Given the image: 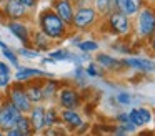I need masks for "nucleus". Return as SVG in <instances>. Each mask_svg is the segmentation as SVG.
<instances>
[{"label": "nucleus", "mask_w": 155, "mask_h": 136, "mask_svg": "<svg viewBox=\"0 0 155 136\" xmlns=\"http://www.w3.org/2000/svg\"><path fill=\"white\" fill-rule=\"evenodd\" d=\"M88 126H90V125H88V123H85V121H84V123H82V125L78 126L77 129H75L74 133H75V134H78V136H82V134H84L85 131H88Z\"/></svg>", "instance_id": "c9c22d12"}, {"label": "nucleus", "mask_w": 155, "mask_h": 136, "mask_svg": "<svg viewBox=\"0 0 155 136\" xmlns=\"http://www.w3.org/2000/svg\"><path fill=\"white\" fill-rule=\"evenodd\" d=\"M40 62H42V65H55V62H54V60H50L48 56H44Z\"/></svg>", "instance_id": "a19ab883"}, {"label": "nucleus", "mask_w": 155, "mask_h": 136, "mask_svg": "<svg viewBox=\"0 0 155 136\" xmlns=\"http://www.w3.org/2000/svg\"><path fill=\"white\" fill-rule=\"evenodd\" d=\"M0 136H5V133H4V131H0Z\"/></svg>", "instance_id": "a18cd8bd"}, {"label": "nucleus", "mask_w": 155, "mask_h": 136, "mask_svg": "<svg viewBox=\"0 0 155 136\" xmlns=\"http://www.w3.org/2000/svg\"><path fill=\"white\" fill-rule=\"evenodd\" d=\"M104 20V25L107 28V32L110 35H114L115 38H128L134 33V23L132 18H128L127 15H124L118 10H114L112 13H108Z\"/></svg>", "instance_id": "7ed1b4c3"}, {"label": "nucleus", "mask_w": 155, "mask_h": 136, "mask_svg": "<svg viewBox=\"0 0 155 136\" xmlns=\"http://www.w3.org/2000/svg\"><path fill=\"white\" fill-rule=\"evenodd\" d=\"M147 46H148V50H150L152 55H155V33H153V36L147 42Z\"/></svg>", "instance_id": "58836bf2"}, {"label": "nucleus", "mask_w": 155, "mask_h": 136, "mask_svg": "<svg viewBox=\"0 0 155 136\" xmlns=\"http://www.w3.org/2000/svg\"><path fill=\"white\" fill-rule=\"evenodd\" d=\"M18 2H20L28 12H34V10L38 7V2H40V0H18Z\"/></svg>", "instance_id": "473e14b6"}, {"label": "nucleus", "mask_w": 155, "mask_h": 136, "mask_svg": "<svg viewBox=\"0 0 155 136\" xmlns=\"http://www.w3.org/2000/svg\"><path fill=\"white\" fill-rule=\"evenodd\" d=\"M75 48H77L80 53L90 55V53H95V52L100 50V43H98L97 40H94V38H82L80 42L75 45Z\"/></svg>", "instance_id": "4be33fe9"}, {"label": "nucleus", "mask_w": 155, "mask_h": 136, "mask_svg": "<svg viewBox=\"0 0 155 136\" xmlns=\"http://www.w3.org/2000/svg\"><path fill=\"white\" fill-rule=\"evenodd\" d=\"M152 3H155V0H152Z\"/></svg>", "instance_id": "de8ad7c7"}, {"label": "nucleus", "mask_w": 155, "mask_h": 136, "mask_svg": "<svg viewBox=\"0 0 155 136\" xmlns=\"http://www.w3.org/2000/svg\"><path fill=\"white\" fill-rule=\"evenodd\" d=\"M4 100H5L4 93H0V106H2V103H4Z\"/></svg>", "instance_id": "c03bdc74"}, {"label": "nucleus", "mask_w": 155, "mask_h": 136, "mask_svg": "<svg viewBox=\"0 0 155 136\" xmlns=\"http://www.w3.org/2000/svg\"><path fill=\"white\" fill-rule=\"evenodd\" d=\"M17 55L18 58H27V60H37L42 56L40 52H37L35 48H32V46H20V48L17 50Z\"/></svg>", "instance_id": "c756f323"}, {"label": "nucleus", "mask_w": 155, "mask_h": 136, "mask_svg": "<svg viewBox=\"0 0 155 136\" xmlns=\"http://www.w3.org/2000/svg\"><path fill=\"white\" fill-rule=\"evenodd\" d=\"M20 115L22 113L5 98L4 103H2V106H0V131H7V129L14 128V126L17 125Z\"/></svg>", "instance_id": "1a4fd4ad"}, {"label": "nucleus", "mask_w": 155, "mask_h": 136, "mask_svg": "<svg viewBox=\"0 0 155 136\" xmlns=\"http://www.w3.org/2000/svg\"><path fill=\"white\" fill-rule=\"evenodd\" d=\"M128 118L130 121L137 126V129H143L145 126H148L153 119V111L147 106H132L128 109Z\"/></svg>", "instance_id": "9b49d317"}, {"label": "nucleus", "mask_w": 155, "mask_h": 136, "mask_svg": "<svg viewBox=\"0 0 155 136\" xmlns=\"http://www.w3.org/2000/svg\"><path fill=\"white\" fill-rule=\"evenodd\" d=\"M117 126H120L122 129H124L127 134H132V133H137V126L134 125L132 121H127V123H124V125H117Z\"/></svg>", "instance_id": "f704fd0d"}, {"label": "nucleus", "mask_w": 155, "mask_h": 136, "mask_svg": "<svg viewBox=\"0 0 155 136\" xmlns=\"http://www.w3.org/2000/svg\"><path fill=\"white\" fill-rule=\"evenodd\" d=\"M153 115H155V113H153Z\"/></svg>", "instance_id": "8fccbe9b"}, {"label": "nucleus", "mask_w": 155, "mask_h": 136, "mask_svg": "<svg viewBox=\"0 0 155 136\" xmlns=\"http://www.w3.org/2000/svg\"><path fill=\"white\" fill-rule=\"evenodd\" d=\"M100 22V17L95 12L92 5H84L75 8L74 20H72V28L77 30V33H85L88 30L95 28L97 23Z\"/></svg>", "instance_id": "20e7f679"}, {"label": "nucleus", "mask_w": 155, "mask_h": 136, "mask_svg": "<svg viewBox=\"0 0 155 136\" xmlns=\"http://www.w3.org/2000/svg\"><path fill=\"white\" fill-rule=\"evenodd\" d=\"M15 128H17L24 136H35L34 128H32V125H30V121H28V116L27 115H20V118H18Z\"/></svg>", "instance_id": "cd10ccee"}, {"label": "nucleus", "mask_w": 155, "mask_h": 136, "mask_svg": "<svg viewBox=\"0 0 155 136\" xmlns=\"http://www.w3.org/2000/svg\"><path fill=\"white\" fill-rule=\"evenodd\" d=\"M37 28L42 33L48 36L52 42H64L67 40V36L70 35V28L65 25V22L50 8V7H45L40 12L37 13Z\"/></svg>", "instance_id": "f257e3e1"}, {"label": "nucleus", "mask_w": 155, "mask_h": 136, "mask_svg": "<svg viewBox=\"0 0 155 136\" xmlns=\"http://www.w3.org/2000/svg\"><path fill=\"white\" fill-rule=\"evenodd\" d=\"M120 42H114V43H110V48L114 50L115 53H120V55H134L135 53V50H134V46H132V43L128 42H125V38H118Z\"/></svg>", "instance_id": "5701e85b"}, {"label": "nucleus", "mask_w": 155, "mask_h": 136, "mask_svg": "<svg viewBox=\"0 0 155 136\" xmlns=\"http://www.w3.org/2000/svg\"><path fill=\"white\" fill-rule=\"evenodd\" d=\"M54 73L47 71V70L37 68V66H17L14 71V80L17 83H28L32 80H44V78H54Z\"/></svg>", "instance_id": "0eeeda50"}, {"label": "nucleus", "mask_w": 155, "mask_h": 136, "mask_svg": "<svg viewBox=\"0 0 155 136\" xmlns=\"http://www.w3.org/2000/svg\"><path fill=\"white\" fill-rule=\"evenodd\" d=\"M145 2H148V0H145Z\"/></svg>", "instance_id": "09e8293b"}, {"label": "nucleus", "mask_w": 155, "mask_h": 136, "mask_svg": "<svg viewBox=\"0 0 155 136\" xmlns=\"http://www.w3.org/2000/svg\"><path fill=\"white\" fill-rule=\"evenodd\" d=\"M134 23V33L132 35L147 43L155 33V3L145 2L137 15L132 18Z\"/></svg>", "instance_id": "f03ea898"}, {"label": "nucleus", "mask_w": 155, "mask_h": 136, "mask_svg": "<svg viewBox=\"0 0 155 136\" xmlns=\"http://www.w3.org/2000/svg\"><path fill=\"white\" fill-rule=\"evenodd\" d=\"M67 38H68V42H70V45H74V46H75V45H77V43L82 40V35H80V33H77V35H72V36L68 35Z\"/></svg>", "instance_id": "e433bc0d"}, {"label": "nucleus", "mask_w": 155, "mask_h": 136, "mask_svg": "<svg viewBox=\"0 0 155 136\" xmlns=\"http://www.w3.org/2000/svg\"><path fill=\"white\" fill-rule=\"evenodd\" d=\"M4 133H5V136H24L17 128H15V126H14V128H10V129H7V131H4Z\"/></svg>", "instance_id": "4c0bfd02"}, {"label": "nucleus", "mask_w": 155, "mask_h": 136, "mask_svg": "<svg viewBox=\"0 0 155 136\" xmlns=\"http://www.w3.org/2000/svg\"><path fill=\"white\" fill-rule=\"evenodd\" d=\"M4 95H5V98L22 113V115H28V111H30L32 106H34L30 103V100H28L27 93H25V85L24 83H17V81L12 83Z\"/></svg>", "instance_id": "423d86ee"}, {"label": "nucleus", "mask_w": 155, "mask_h": 136, "mask_svg": "<svg viewBox=\"0 0 155 136\" xmlns=\"http://www.w3.org/2000/svg\"><path fill=\"white\" fill-rule=\"evenodd\" d=\"M130 121V118H128V111H118L117 115H115V123L117 125H124V123Z\"/></svg>", "instance_id": "72a5a7b5"}, {"label": "nucleus", "mask_w": 155, "mask_h": 136, "mask_svg": "<svg viewBox=\"0 0 155 136\" xmlns=\"http://www.w3.org/2000/svg\"><path fill=\"white\" fill-rule=\"evenodd\" d=\"M4 46H7V43L2 40V36H0V48H4Z\"/></svg>", "instance_id": "37998d69"}, {"label": "nucleus", "mask_w": 155, "mask_h": 136, "mask_svg": "<svg viewBox=\"0 0 155 136\" xmlns=\"http://www.w3.org/2000/svg\"><path fill=\"white\" fill-rule=\"evenodd\" d=\"M14 83V71L12 66L5 60H0V93H5L8 86Z\"/></svg>", "instance_id": "6ab92c4d"}, {"label": "nucleus", "mask_w": 155, "mask_h": 136, "mask_svg": "<svg viewBox=\"0 0 155 136\" xmlns=\"http://www.w3.org/2000/svg\"><path fill=\"white\" fill-rule=\"evenodd\" d=\"M122 65L125 70H134L138 73H155V60L148 58V56H124L122 58Z\"/></svg>", "instance_id": "6e6552de"}, {"label": "nucleus", "mask_w": 155, "mask_h": 136, "mask_svg": "<svg viewBox=\"0 0 155 136\" xmlns=\"http://www.w3.org/2000/svg\"><path fill=\"white\" fill-rule=\"evenodd\" d=\"M5 28L22 43V46H32L30 45V33L32 28L27 22H22V20H17V22H4Z\"/></svg>", "instance_id": "9d476101"}, {"label": "nucleus", "mask_w": 155, "mask_h": 136, "mask_svg": "<svg viewBox=\"0 0 155 136\" xmlns=\"http://www.w3.org/2000/svg\"><path fill=\"white\" fill-rule=\"evenodd\" d=\"M42 134L44 136H65L67 133L62 128V125H57V126H52V128H45L42 131Z\"/></svg>", "instance_id": "2f4dec72"}, {"label": "nucleus", "mask_w": 155, "mask_h": 136, "mask_svg": "<svg viewBox=\"0 0 155 136\" xmlns=\"http://www.w3.org/2000/svg\"><path fill=\"white\" fill-rule=\"evenodd\" d=\"M102 70L105 71H120V70H125L124 65H122V58L118 56H114L110 53H105V52H97V56L94 60Z\"/></svg>", "instance_id": "ddd939ff"}, {"label": "nucleus", "mask_w": 155, "mask_h": 136, "mask_svg": "<svg viewBox=\"0 0 155 136\" xmlns=\"http://www.w3.org/2000/svg\"><path fill=\"white\" fill-rule=\"evenodd\" d=\"M25 85V93L32 105H42L44 103V93H42V80H32Z\"/></svg>", "instance_id": "a211bd4d"}, {"label": "nucleus", "mask_w": 155, "mask_h": 136, "mask_svg": "<svg viewBox=\"0 0 155 136\" xmlns=\"http://www.w3.org/2000/svg\"><path fill=\"white\" fill-rule=\"evenodd\" d=\"M112 136H128V134H127V133H125L124 129L120 128V126L115 125V129H114V133H112Z\"/></svg>", "instance_id": "ea45409f"}, {"label": "nucleus", "mask_w": 155, "mask_h": 136, "mask_svg": "<svg viewBox=\"0 0 155 136\" xmlns=\"http://www.w3.org/2000/svg\"><path fill=\"white\" fill-rule=\"evenodd\" d=\"M72 78H74V83H75V88H85L87 86V81H88V76L85 75V70L84 66H74V73H72Z\"/></svg>", "instance_id": "b1692460"}, {"label": "nucleus", "mask_w": 155, "mask_h": 136, "mask_svg": "<svg viewBox=\"0 0 155 136\" xmlns=\"http://www.w3.org/2000/svg\"><path fill=\"white\" fill-rule=\"evenodd\" d=\"M92 7L95 8V12L98 13L100 18H105L108 13H112L115 10L114 0H92Z\"/></svg>", "instance_id": "412c9836"}, {"label": "nucleus", "mask_w": 155, "mask_h": 136, "mask_svg": "<svg viewBox=\"0 0 155 136\" xmlns=\"http://www.w3.org/2000/svg\"><path fill=\"white\" fill-rule=\"evenodd\" d=\"M90 60V55H87V53H70V56H68V63H72L74 66H84Z\"/></svg>", "instance_id": "7c9ffc66"}, {"label": "nucleus", "mask_w": 155, "mask_h": 136, "mask_svg": "<svg viewBox=\"0 0 155 136\" xmlns=\"http://www.w3.org/2000/svg\"><path fill=\"white\" fill-rule=\"evenodd\" d=\"M70 50L68 48H55L48 52V58L54 60L55 63H62V62H68V56H70Z\"/></svg>", "instance_id": "c85d7f7f"}, {"label": "nucleus", "mask_w": 155, "mask_h": 136, "mask_svg": "<svg viewBox=\"0 0 155 136\" xmlns=\"http://www.w3.org/2000/svg\"><path fill=\"white\" fill-rule=\"evenodd\" d=\"M0 52H2V56H4V60L8 63L10 66H14V68H17V66H20V58H18L17 52L15 50H12L10 46H4V48H0Z\"/></svg>", "instance_id": "a878e982"}, {"label": "nucleus", "mask_w": 155, "mask_h": 136, "mask_svg": "<svg viewBox=\"0 0 155 136\" xmlns=\"http://www.w3.org/2000/svg\"><path fill=\"white\" fill-rule=\"evenodd\" d=\"M55 105L58 109H78L84 105V96L78 88H75L70 83H64L57 95Z\"/></svg>", "instance_id": "39448f33"}, {"label": "nucleus", "mask_w": 155, "mask_h": 136, "mask_svg": "<svg viewBox=\"0 0 155 136\" xmlns=\"http://www.w3.org/2000/svg\"><path fill=\"white\" fill-rule=\"evenodd\" d=\"M4 2H5V0H0V3H4Z\"/></svg>", "instance_id": "49530a36"}, {"label": "nucleus", "mask_w": 155, "mask_h": 136, "mask_svg": "<svg viewBox=\"0 0 155 136\" xmlns=\"http://www.w3.org/2000/svg\"><path fill=\"white\" fill-rule=\"evenodd\" d=\"M137 136H155V133L153 131H148V129H142Z\"/></svg>", "instance_id": "79ce46f5"}, {"label": "nucleus", "mask_w": 155, "mask_h": 136, "mask_svg": "<svg viewBox=\"0 0 155 136\" xmlns=\"http://www.w3.org/2000/svg\"><path fill=\"white\" fill-rule=\"evenodd\" d=\"M45 128H52V126H57L60 125V109L57 108L55 103L52 105H45Z\"/></svg>", "instance_id": "aec40b11"}, {"label": "nucleus", "mask_w": 155, "mask_h": 136, "mask_svg": "<svg viewBox=\"0 0 155 136\" xmlns=\"http://www.w3.org/2000/svg\"><path fill=\"white\" fill-rule=\"evenodd\" d=\"M27 116H28V121H30L32 128H34V133L35 134H40V133L45 129V123H44L45 103H42V105H34Z\"/></svg>", "instance_id": "dca6fc26"}, {"label": "nucleus", "mask_w": 155, "mask_h": 136, "mask_svg": "<svg viewBox=\"0 0 155 136\" xmlns=\"http://www.w3.org/2000/svg\"><path fill=\"white\" fill-rule=\"evenodd\" d=\"M138 96L132 95L130 91H118L117 95L114 96L115 103H117L118 106H134L135 100H137Z\"/></svg>", "instance_id": "bb28decb"}, {"label": "nucleus", "mask_w": 155, "mask_h": 136, "mask_svg": "<svg viewBox=\"0 0 155 136\" xmlns=\"http://www.w3.org/2000/svg\"><path fill=\"white\" fill-rule=\"evenodd\" d=\"M84 123V116L78 109H60V125L68 131H75Z\"/></svg>", "instance_id": "2eb2a0df"}, {"label": "nucleus", "mask_w": 155, "mask_h": 136, "mask_svg": "<svg viewBox=\"0 0 155 136\" xmlns=\"http://www.w3.org/2000/svg\"><path fill=\"white\" fill-rule=\"evenodd\" d=\"M50 8L64 20L68 28H72V20H74V13H75V7L72 0H52Z\"/></svg>", "instance_id": "f8f14e48"}, {"label": "nucleus", "mask_w": 155, "mask_h": 136, "mask_svg": "<svg viewBox=\"0 0 155 136\" xmlns=\"http://www.w3.org/2000/svg\"><path fill=\"white\" fill-rule=\"evenodd\" d=\"M62 85H64V83H62L60 80H57L55 76L54 78H44L42 80V93H44V103L45 105L55 103Z\"/></svg>", "instance_id": "4468645a"}, {"label": "nucleus", "mask_w": 155, "mask_h": 136, "mask_svg": "<svg viewBox=\"0 0 155 136\" xmlns=\"http://www.w3.org/2000/svg\"><path fill=\"white\" fill-rule=\"evenodd\" d=\"M84 70H85V75H87L88 78H104L105 73H107L105 70H102L100 66L94 62V60H90L88 63H85Z\"/></svg>", "instance_id": "393cba45"}, {"label": "nucleus", "mask_w": 155, "mask_h": 136, "mask_svg": "<svg viewBox=\"0 0 155 136\" xmlns=\"http://www.w3.org/2000/svg\"><path fill=\"white\" fill-rule=\"evenodd\" d=\"M30 45H32V48H35L40 53H48L52 50L54 42H52L45 33H42L38 28H34L30 33Z\"/></svg>", "instance_id": "f3484780"}]
</instances>
